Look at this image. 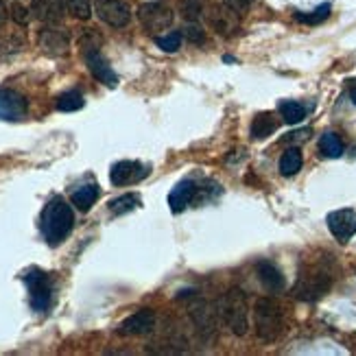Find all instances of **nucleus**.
<instances>
[{
  "mask_svg": "<svg viewBox=\"0 0 356 356\" xmlns=\"http://www.w3.org/2000/svg\"><path fill=\"white\" fill-rule=\"evenodd\" d=\"M72 225H75V214H72V208L66 203L64 197H53L44 205L40 227L48 245L55 247V245L64 243V238L72 232Z\"/></svg>",
  "mask_w": 356,
  "mask_h": 356,
  "instance_id": "nucleus-1",
  "label": "nucleus"
},
{
  "mask_svg": "<svg viewBox=\"0 0 356 356\" xmlns=\"http://www.w3.org/2000/svg\"><path fill=\"white\" fill-rule=\"evenodd\" d=\"M219 317L223 319V324L234 333L236 337H243L249 328V309H247V298L241 289H230L223 298L216 304Z\"/></svg>",
  "mask_w": 356,
  "mask_h": 356,
  "instance_id": "nucleus-2",
  "label": "nucleus"
},
{
  "mask_svg": "<svg viewBox=\"0 0 356 356\" xmlns=\"http://www.w3.org/2000/svg\"><path fill=\"white\" fill-rule=\"evenodd\" d=\"M254 326H256V337L263 343H274L282 328H285V319H282L280 304L271 298H260L254 306Z\"/></svg>",
  "mask_w": 356,
  "mask_h": 356,
  "instance_id": "nucleus-3",
  "label": "nucleus"
},
{
  "mask_svg": "<svg viewBox=\"0 0 356 356\" xmlns=\"http://www.w3.org/2000/svg\"><path fill=\"white\" fill-rule=\"evenodd\" d=\"M24 285L29 289V302L31 309L35 313H46L53 304V296H55V282L42 269H29L27 274L22 276Z\"/></svg>",
  "mask_w": 356,
  "mask_h": 356,
  "instance_id": "nucleus-4",
  "label": "nucleus"
},
{
  "mask_svg": "<svg viewBox=\"0 0 356 356\" xmlns=\"http://www.w3.org/2000/svg\"><path fill=\"white\" fill-rule=\"evenodd\" d=\"M328 289H330V276L311 269V271L300 274L293 293H296V298L302 302H315L322 298L324 293H328Z\"/></svg>",
  "mask_w": 356,
  "mask_h": 356,
  "instance_id": "nucleus-5",
  "label": "nucleus"
},
{
  "mask_svg": "<svg viewBox=\"0 0 356 356\" xmlns=\"http://www.w3.org/2000/svg\"><path fill=\"white\" fill-rule=\"evenodd\" d=\"M216 317H219V311H214V306L208 300H197L194 304H190V319L192 324L197 326L203 341L216 339V333H219Z\"/></svg>",
  "mask_w": 356,
  "mask_h": 356,
  "instance_id": "nucleus-6",
  "label": "nucleus"
},
{
  "mask_svg": "<svg viewBox=\"0 0 356 356\" xmlns=\"http://www.w3.org/2000/svg\"><path fill=\"white\" fill-rule=\"evenodd\" d=\"M138 18L142 27L149 33H159L166 31L173 22V11L162 3H146L138 9Z\"/></svg>",
  "mask_w": 356,
  "mask_h": 356,
  "instance_id": "nucleus-7",
  "label": "nucleus"
},
{
  "mask_svg": "<svg viewBox=\"0 0 356 356\" xmlns=\"http://www.w3.org/2000/svg\"><path fill=\"white\" fill-rule=\"evenodd\" d=\"M153 328H155V313L149 309H142L138 313L129 315L125 322L116 328V333L120 337H142V335L153 333Z\"/></svg>",
  "mask_w": 356,
  "mask_h": 356,
  "instance_id": "nucleus-8",
  "label": "nucleus"
},
{
  "mask_svg": "<svg viewBox=\"0 0 356 356\" xmlns=\"http://www.w3.org/2000/svg\"><path fill=\"white\" fill-rule=\"evenodd\" d=\"M27 109H29V103L20 92L0 88V120H9V122L22 120L27 116Z\"/></svg>",
  "mask_w": 356,
  "mask_h": 356,
  "instance_id": "nucleus-9",
  "label": "nucleus"
},
{
  "mask_svg": "<svg viewBox=\"0 0 356 356\" xmlns=\"http://www.w3.org/2000/svg\"><path fill=\"white\" fill-rule=\"evenodd\" d=\"M94 3H96V14L109 27L120 29L131 18V11L122 0H94Z\"/></svg>",
  "mask_w": 356,
  "mask_h": 356,
  "instance_id": "nucleus-10",
  "label": "nucleus"
},
{
  "mask_svg": "<svg viewBox=\"0 0 356 356\" xmlns=\"http://www.w3.org/2000/svg\"><path fill=\"white\" fill-rule=\"evenodd\" d=\"M328 227L339 243H348L356 234V212L354 210H335L328 214Z\"/></svg>",
  "mask_w": 356,
  "mask_h": 356,
  "instance_id": "nucleus-11",
  "label": "nucleus"
},
{
  "mask_svg": "<svg viewBox=\"0 0 356 356\" xmlns=\"http://www.w3.org/2000/svg\"><path fill=\"white\" fill-rule=\"evenodd\" d=\"M83 53H85V64H88L92 77L99 79L101 83H105L107 88H116L118 77H116V72L112 70V66L105 61V57L96 51V48H85Z\"/></svg>",
  "mask_w": 356,
  "mask_h": 356,
  "instance_id": "nucleus-12",
  "label": "nucleus"
},
{
  "mask_svg": "<svg viewBox=\"0 0 356 356\" xmlns=\"http://www.w3.org/2000/svg\"><path fill=\"white\" fill-rule=\"evenodd\" d=\"M38 42H40V48L46 53V55H53V57H59V55H66L68 48H70V38L64 29H55V27H46L40 31L38 35Z\"/></svg>",
  "mask_w": 356,
  "mask_h": 356,
  "instance_id": "nucleus-13",
  "label": "nucleus"
},
{
  "mask_svg": "<svg viewBox=\"0 0 356 356\" xmlns=\"http://www.w3.org/2000/svg\"><path fill=\"white\" fill-rule=\"evenodd\" d=\"M146 166H142L140 162H131V159H122V162H116L109 170V179H112L114 186H127V183L140 181L142 177H146Z\"/></svg>",
  "mask_w": 356,
  "mask_h": 356,
  "instance_id": "nucleus-14",
  "label": "nucleus"
},
{
  "mask_svg": "<svg viewBox=\"0 0 356 356\" xmlns=\"http://www.w3.org/2000/svg\"><path fill=\"white\" fill-rule=\"evenodd\" d=\"M197 183H194L192 179H183L179 181L177 186L170 190L168 194V205H170V210H173L175 214L177 212H183L186 208L194 201V197H197Z\"/></svg>",
  "mask_w": 356,
  "mask_h": 356,
  "instance_id": "nucleus-15",
  "label": "nucleus"
},
{
  "mask_svg": "<svg viewBox=\"0 0 356 356\" xmlns=\"http://www.w3.org/2000/svg\"><path fill=\"white\" fill-rule=\"evenodd\" d=\"M66 7L68 5L64 3V0H31V11L35 14V18L46 22V24L61 22Z\"/></svg>",
  "mask_w": 356,
  "mask_h": 356,
  "instance_id": "nucleus-16",
  "label": "nucleus"
},
{
  "mask_svg": "<svg viewBox=\"0 0 356 356\" xmlns=\"http://www.w3.org/2000/svg\"><path fill=\"white\" fill-rule=\"evenodd\" d=\"M256 271H258V278H260L265 289L274 291V293L285 289V276H282V271H280V269L274 263L260 260V263L256 265Z\"/></svg>",
  "mask_w": 356,
  "mask_h": 356,
  "instance_id": "nucleus-17",
  "label": "nucleus"
},
{
  "mask_svg": "<svg viewBox=\"0 0 356 356\" xmlns=\"http://www.w3.org/2000/svg\"><path fill=\"white\" fill-rule=\"evenodd\" d=\"M70 199H72V205H75L77 210L88 212L94 205V201L99 199V186H96V183H85V186H81L72 192Z\"/></svg>",
  "mask_w": 356,
  "mask_h": 356,
  "instance_id": "nucleus-18",
  "label": "nucleus"
},
{
  "mask_svg": "<svg viewBox=\"0 0 356 356\" xmlns=\"http://www.w3.org/2000/svg\"><path fill=\"white\" fill-rule=\"evenodd\" d=\"M276 129H278V120L274 118V114H269V112L258 114L252 120V138L254 140H265V138L271 136Z\"/></svg>",
  "mask_w": 356,
  "mask_h": 356,
  "instance_id": "nucleus-19",
  "label": "nucleus"
},
{
  "mask_svg": "<svg viewBox=\"0 0 356 356\" xmlns=\"http://www.w3.org/2000/svg\"><path fill=\"white\" fill-rule=\"evenodd\" d=\"M304 164V159H302V153L298 146H293V149L285 151L280 157V173L285 175V177H291V175H296L300 173V168Z\"/></svg>",
  "mask_w": 356,
  "mask_h": 356,
  "instance_id": "nucleus-20",
  "label": "nucleus"
},
{
  "mask_svg": "<svg viewBox=\"0 0 356 356\" xmlns=\"http://www.w3.org/2000/svg\"><path fill=\"white\" fill-rule=\"evenodd\" d=\"M319 151L324 157H341L343 155V140L337 136L335 131H328L319 140Z\"/></svg>",
  "mask_w": 356,
  "mask_h": 356,
  "instance_id": "nucleus-21",
  "label": "nucleus"
},
{
  "mask_svg": "<svg viewBox=\"0 0 356 356\" xmlns=\"http://www.w3.org/2000/svg\"><path fill=\"white\" fill-rule=\"evenodd\" d=\"M282 118H285L289 125H298V122H302L306 118V107L298 101H282L278 105Z\"/></svg>",
  "mask_w": 356,
  "mask_h": 356,
  "instance_id": "nucleus-22",
  "label": "nucleus"
},
{
  "mask_svg": "<svg viewBox=\"0 0 356 356\" xmlns=\"http://www.w3.org/2000/svg\"><path fill=\"white\" fill-rule=\"evenodd\" d=\"M140 205V199H138V194H120V197L112 199L107 203L109 208V212L112 214H125V212H131L133 208H138Z\"/></svg>",
  "mask_w": 356,
  "mask_h": 356,
  "instance_id": "nucleus-23",
  "label": "nucleus"
},
{
  "mask_svg": "<svg viewBox=\"0 0 356 356\" xmlns=\"http://www.w3.org/2000/svg\"><path fill=\"white\" fill-rule=\"evenodd\" d=\"M85 105L81 92L77 90H70V92H64L57 96V109L59 112H77V109H81Z\"/></svg>",
  "mask_w": 356,
  "mask_h": 356,
  "instance_id": "nucleus-24",
  "label": "nucleus"
},
{
  "mask_svg": "<svg viewBox=\"0 0 356 356\" xmlns=\"http://www.w3.org/2000/svg\"><path fill=\"white\" fill-rule=\"evenodd\" d=\"M68 11L79 20H90L92 16V3L90 0H66Z\"/></svg>",
  "mask_w": 356,
  "mask_h": 356,
  "instance_id": "nucleus-25",
  "label": "nucleus"
},
{
  "mask_svg": "<svg viewBox=\"0 0 356 356\" xmlns=\"http://www.w3.org/2000/svg\"><path fill=\"white\" fill-rule=\"evenodd\" d=\"M181 40H183V35L177 33V31H173V33H168V35H162V38H157L155 42H157L159 48H162V51H166V53H175L177 48L181 46Z\"/></svg>",
  "mask_w": 356,
  "mask_h": 356,
  "instance_id": "nucleus-26",
  "label": "nucleus"
},
{
  "mask_svg": "<svg viewBox=\"0 0 356 356\" xmlns=\"http://www.w3.org/2000/svg\"><path fill=\"white\" fill-rule=\"evenodd\" d=\"M328 16H330V5H322L319 9H315L313 14H298L296 18L304 24H319V22H324Z\"/></svg>",
  "mask_w": 356,
  "mask_h": 356,
  "instance_id": "nucleus-27",
  "label": "nucleus"
},
{
  "mask_svg": "<svg viewBox=\"0 0 356 356\" xmlns=\"http://www.w3.org/2000/svg\"><path fill=\"white\" fill-rule=\"evenodd\" d=\"M201 14V0H183L181 3V16L186 20H197Z\"/></svg>",
  "mask_w": 356,
  "mask_h": 356,
  "instance_id": "nucleus-28",
  "label": "nucleus"
},
{
  "mask_svg": "<svg viewBox=\"0 0 356 356\" xmlns=\"http://www.w3.org/2000/svg\"><path fill=\"white\" fill-rule=\"evenodd\" d=\"M9 11H11V18H14L16 24H20V27H27V24H29V18H31L27 7L20 5V3H14Z\"/></svg>",
  "mask_w": 356,
  "mask_h": 356,
  "instance_id": "nucleus-29",
  "label": "nucleus"
},
{
  "mask_svg": "<svg viewBox=\"0 0 356 356\" xmlns=\"http://www.w3.org/2000/svg\"><path fill=\"white\" fill-rule=\"evenodd\" d=\"M223 3H225L227 9L234 11V14H245V11L249 9L252 0H223Z\"/></svg>",
  "mask_w": 356,
  "mask_h": 356,
  "instance_id": "nucleus-30",
  "label": "nucleus"
},
{
  "mask_svg": "<svg viewBox=\"0 0 356 356\" xmlns=\"http://www.w3.org/2000/svg\"><path fill=\"white\" fill-rule=\"evenodd\" d=\"M183 38H186L188 42H192V44H201L203 42V31L197 29V27H188L186 33H183Z\"/></svg>",
  "mask_w": 356,
  "mask_h": 356,
  "instance_id": "nucleus-31",
  "label": "nucleus"
},
{
  "mask_svg": "<svg viewBox=\"0 0 356 356\" xmlns=\"http://www.w3.org/2000/svg\"><path fill=\"white\" fill-rule=\"evenodd\" d=\"M309 136H311V129H300V131L289 133L285 142H304V140H309Z\"/></svg>",
  "mask_w": 356,
  "mask_h": 356,
  "instance_id": "nucleus-32",
  "label": "nucleus"
},
{
  "mask_svg": "<svg viewBox=\"0 0 356 356\" xmlns=\"http://www.w3.org/2000/svg\"><path fill=\"white\" fill-rule=\"evenodd\" d=\"M7 16H9V11H7V5L3 3V0H0V27H3V24L7 22Z\"/></svg>",
  "mask_w": 356,
  "mask_h": 356,
  "instance_id": "nucleus-33",
  "label": "nucleus"
},
{
  "mask_svg": "<svg viewBox=\"0 0 356 356\" xmlns=\"http://www.w3.org/2000/svg\"><path fill=\"white\" fill-rule=\"evenodd\" d=\"M350 99H352V103L356 105V88H354V90L350 92Z\"/></svg>",
  "mask_w": 356,
  "mask_h": 356,
  "instance_id": "nucleus-34",
  "label": "nucleus"
}]
</instances>
